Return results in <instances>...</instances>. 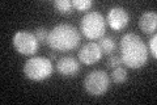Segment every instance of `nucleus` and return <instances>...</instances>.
I'll use <instances>...</instances> for the list:
<instances>
[{"label":"nucleus","mask_w":157,"mask_h":105,"mask_svg":"<svg viewBox=\"0 0 157 105\" xmlns=\"http://www.w3.org/2000/svg\"><path fill=\"white\" fill-rule=\"evenodd\" d=\"M121 59L127 67L140 68L148 61V47L137 34L127 33L121 39Z\"/></svg>","instance_id":"f257e3e1"},{"label":"nucleus","mask_w":157,"mask_h":105,"mask_svg":"<svg viewBox=\"0 0 157 105\" xmlns=\"http://www.w3.org/2000/svg\"><path fill=\"white\" fill-rule=\"evenodd\" d=\"M80 33L71 24H59L48 32L47 45L58 51H68L77 47Z\"/></svg>","instance_id":"f03ea898"},{"label":"nucleus","mask_w":157,"mask_h":105,"mask_svg":"<svg viewBox=\"0 0 157 105\" xmlns=\"http://www.w3.org/2000/svg\"><path fill=\"white\" fill-rule=\"evenodd\" d=\"M80 32L88 39H100L106 32V22L100 12H88L80 22Z\"/></svg>","instance_id":"7ed1b4c3"},{"label":"nucleus","mask_w":157,"mask_h":105,"mask_svg":"<svg viewBox=\"0 0 157 105\" xmlns=\"http://www.w3.org/2000/svg\"><path fill=\"white\" fill-rule=\"evenodd\" d=\"M24 74L30 80L41 82L50 78L52 74V64L45 57H33L24 64Z\"/></svg>","instance_id":"20e7f679"},{"label":"nucleus","mask_w":157,"mask_h":105,"mask_svg":"<svg viewBox=\"0 0 157 105\" xmlns=\"http://www.w3.org/2000/svg\"><path fill=\"white\" fill-rule=\"evenodd\" d=\"M110 78L102 70H94L89 72L84 79L85 91L92 96H102L109 89Z\"/></svg>","instance_id":"39448f33"},{"label":"nucleus","mask_w":157,"mask_h":105,"mask_svg":"<svg viewBox=\"0 0 157 105\" xmlns=\"http://www.w3.org/2000/svg\"><path fill=\"white\" fill-rule=\"evenodd\" d=\"M13 46L22 55H33L38 50V39L36 34L28 30H20L13 36Z\"/></svg>","instance_id":"423d86ee"},{"label":"nucleus","mask_w":157,"mask_h":105,"mask_svg":"<svg viewBox=\"0 0 157 105\" xmlns=\"http://www.w3.org/2000/svg\"><path fill=\"white\" fill-rule=\"evenodd\" d=\"M102 57V50L100 45L96 42H88L80 49L78 51V59L84 64H94L101 59Z\"/></svg>","instance_id":"0eeeda50"},{"label":"nucleus","mask_w":157,"mask_h":105,"mask_svg":"<svg viewBox=\"0 0 157 105\" xmlns=\"http://www.w3.org/2000/svg\"><path fill=\"white\" fill-rule=\"evenodd\" d=\"M128 13L124 8L122 7H114L111 8L109 13H107V22H109L110 28L114 30H121L128 24Z\"/></svg>","instance_id":"6e6552de"},{"label":"nucleus","mask_w":157,"mask_h":105,"mask_svg":"<svg viewBox=\"0 0 157 105\" xmlns=\"http://www.w3.org/2000/svg\"><path fill=\"white\" fill-rule=\"evenodd\" d=\"M56 70L63 76H73L78 72L80 66H78V62L73 57H63L58 61Z\"/></svg>","instance_id":"1a4fd4ad"},{"label":"nucleus","mask_w":157,"mask_h":105,"mask_svg":"<svg viewBox=\"0 0 157 105\" xmlns=\"http://www.w3.org/2000/svg\"><path fill=\"white\" fill-rule=\"evenodd\" d=\"M139 28L141 29V32H144L145 34H151L156 30L157 28V14L156 12H145L140 16L139 18Z\"/></svg>","instance_id":"9d476101"},{"label":"nucleus","mask_w":157,"mask_h":105,"mask_svg":"<svg viewBox=\"0 0 157 105\" xmlns=\"http://www.w3.org/2000/svg\"><path fill=\"white\" fill-rule=\"evenodd\" d=\"M100 47L102 50V54H106V55H110V54L115 50V42L114 39L110 37H102L100 38Z\"/></svg>","instance_id":"9b49d317"},{"label":"nucleus","mask_w":157,"mask_h":105,"mask_svg":"<svg viewBox=\"0 0 157 105\" xmlns=\"http://www.w3.org/2000/svg\"><path fill=\"white\" fill-rule=\"evenodd\" d=\"M54 7L59 13H63V14H67V13H71L72 12V2L70 0H55L54 2Z\"/></svg>","instance_id":"f8f14e48"},{"label":"nucleus","mask_w":157,"mask_h":105,"mask_svg":"<svg viewBox=\"0 0 157 105\" xmlns=\"http://www.w3.org/2000/svg\"><path fill=\"white\" fill-rule=\"evenodd\" d=\"M111 79L113 82L117 83V84H122L127 80V71L124 68H122L121 66L114 68V71L111 72Z\"/></svg>","instance_id":"ddd939ff"},{"label":"nucleus","mask_w":157,"mask_h":105,"mask_svg":"<svg viewBox=\"0 0 157 105\" xmlns=\"http://www.w3.org/2000/svg\"><path fill=\"white\" fill-rule=\"evenodd\" d=\"M72 7L76 8L77 11H88L92 7V2L90 0H73Z\"/></svg>","instance_id":"4468645a"},{"label":"nucleus","mask_w":157,"mask_h":105,"mask_svg":"<svg viewBox=\"0 0 157 105\" xmlns=\"http://www.w3.org/2000/svg\"><path fill=\"white\" fill-rule=\"evenodd\" d=\"M34 34L38 39V42H42V43H47V37H48V30L46 28H37L34 30Z\"/></svg>","instance_id":"2eb2a0df"},{"label":"nucleus","mask_w":157,"mask_h":105,"mask_svg":"<svg viewBox=\"0 0 157 105\" xmlns=\"http://www.w3.org/2000/svg\"><path fill=\"white\" fill-rule=\"evenodd\" d=\"M121 63H122V59H121V57H118V55H110L109 59H107V62H106L107 67H111V68L119 67Z\"/></svg>","instance_id":"dca6fc26"},{"label":"nucleus","mask_w":157,"mask_h":105,"mask_svg":"<svg viewBox=\"0 0 157 105\" xmlns=\"http://www.w3.org/2000/svg\"><path fill=\"white\" fill-rule=\"evenodd\" d=\"M149 53L152 54L153 58L157 57V36L156 34L149 39Z\"/></svg>","instance_id":"f3484780"}]
</instances>
